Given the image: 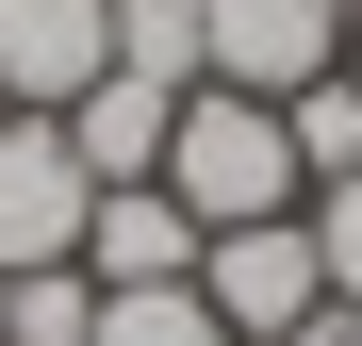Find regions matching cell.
I'll return each mask as SVG.
<instances>
[{"mask_svg": "<svg viewBox=\"0 0 362 346\" xmlns=\"http://www.w3.org/2000/svg\"><path fill=\"white\" fill-rule=\"evenodd\" d=\"M296 346H362V313H313V330H296Z\"/></svg>", "mask_w": 362, "mask_h": 346, "instance_id": "obj_13", "label": "cell"}, {"mask_svg": "<svg viewBox=\"0 0 362 346\" xmlns=\"http://www.w3.org/2000/svg\"><path fill=\"white\" fill-rule=\"evenodd\" d=\"M83 330H99V280H83V264L0 280V346H83Z\"/></svg>", "mask_w": 362, "mask_h": 346, "instance_id": "obj_9", "label": "cell"}, {"mask_svg": "<svg viewBox=\"0 0 362 346\" xmlns=\"http://www.w3.org/2000/svg\"><path fill=\"white\" fill-rule=\"evenodd\" d=\"M115 67V0H0V115H66Z\"/></svg>", "mask_w": 362, "mask_h": 346, "instance_id": "obj_5", "label": "cell"}, {"mask_svg": "<svg viewBox=\"0 0 362 346\" xmlns=\"http://www.w3.org/2000/svg\"><path fill=\"white\" fill-rule=\"evenodd\" d=\"M280 132H296V182H313V198L362 182V83H346V67H329V83H296V99H280Z\"/></svg>", "mask_w": 362, "mask_h": 346, "instance_id": "obj_8", "label": "cell"}, {"mask_svg": "<svg viewBox=\"0 0 362 346\" xmlns=\"http://www.w3.org/2000/svg\"><path fill=\"white\" fill-rule=\"evenodd\" d=\"M83 280H99V297H132V280H198V214H181L165 182H99V214H83Z\"/></svg>", "mask_w": 362, "mask_h": 346, "instance_id": "obj_7", "label": "cell"}, {"mask_svg": "<svg viewBox=\"0 0 362 346\" xmlns=\"http://www.w3.org/2000/svg\"><path fill=\"white\" fill-rule=\"evenodd\" d=\"M198 313L230 346H296L329 313V264H313V214H247V231H198Z\"/></svg>", "mask_w": 362, "mask_h": 346, "instance_id": "obj_2", "label": "cell"}, {"mask_svg": "<svg viewBox=\"0 0 362 346\" xmlns=\"http://www.w3.org/2000/svg\"><path fill=\"white\" fill-rule=\"evenodd\" d=\"M346 83H362V0H346Z\"/></svg>", "mask_w": 362, "mask_h": 346, "instance_id": "obj_14", "label": "cell"}, {"mask_svg": "<svg viewBox=\"0 0 362 346\" xmlns=\"http://www.w3.org/2000/svg\"><path fill=\"white\" fill-rule=\"evenodd\" d=\"M346 67V0H198V83L230 99H296Z\"/></svg>", "mask_w": 362, "mask_h": 346, "instance_id": "obj_3", "label": "cell"}, {"mask_svg": "<svg viewBox=\"0 0 362 346\" xmlns=\"http://www.w3.org/2000/svg\"><path fill=\"white\" fill-rule=\"evenodd\" d=\"M165 198L198 214V231L296 214L313 182H296V132H280V99H230V83H198V99H181V132H165Z\"/></svg>", "mask_w": 362, "mask_h": 346, "instance_id": "obj_1", "label": "cell"}, {"mask_svg": "<svg viewBox=\"0 0 362 346\" xmlns=\"http://www.w3.org/2000/svg\"><path fill=\"white\" fill-rule=\"evenodd\" d=\"M115 67L132 83H198V0H115Z\"/></svg>", "mask_w": 362, "mask_h": 346, "instance_id": "obj_11", "label": "cell"}, {"mask_svg": "<svg viewBox=\"0 0 362 346\" xmlns=\"http://www.w3.org/2000/svg\"><path fill=\"white\" fill-rule=\"evenodd\" d=\"M181 99H198V83H132V67H99L66 115H49V132L83 149V182H165V132H181Z\"/></svg>", "mask_w": 362, "mask_h": 346, "instance_id": "obj_6", "label": "cell"}, {"mask_svg": "<svg viewBox=\"0 0 362 346\" xmlns=\"http://www.w3.org/2000/svg\"><path fill=\"white\" fill-rule=\"evenodd\" d=\"M313 214V264H329V313H362V182H329V198H296Z\"/></svg>", "mask_w": 362, "mask_h": 346, "instance_id": "obj_12", "label": "cell"}, {"mask_svg": "<svg viewBox=\"0 0 362 346\" xmlns=\"http://www.w3.org/2000/svg\"><path fill=\"white\" fill-rule=\"evenodd\" d=\"M83 214H99L83 149L49 132V115H0V280H33V264H83Z\"/></svg>", "mask_w": 362, "mask_h": 346, "instance_id": "obj_4", "label": "cell"}, {"mask_svg": "<svg viewBox=\"0 0 362 346\" xmlns=\"http://www.w3.org/2000/svg\"><path fill=\"white\" fill-rule=\"evenodd\" d=\"M83 346H230V330L198 313V280H132V297H99Z\"/></svg>", "mask_w": 362, "mask_h": 346, "instance_id": "obj_10", "label": "cell"}]
</instances>
